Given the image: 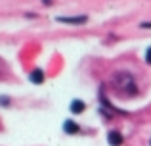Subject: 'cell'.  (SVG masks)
<instances>
[{
  "label": "cell",
  "mask_w": 151,
  "mask_h": 146,
  "mask_svg": "<svg viewBox=\"0 0 151 146\" xmlns=\"http://www.w3.org/2000/svg\"><path fill=\"white\" fill-rule=\"evenodd\" d=\"M142 27H147V29H151V21L149 23H142Z\"/></svg>",
  "instance_id": "9"
},
{
  "label": "cell",
  "mask_w": 151,
  "mask_h": 146,
  "mask_svg": "<svg viewBox=\"0 0 151 146\" xmlns=\"http://www.w3.org/2000/svg\"><path fill=\"white\" fill-rule=\"evenodd\" d=\"M107 140L111 146H121L122 144V135L119 131H109L107 133Z\"/></svg>",
  "instance_id": "3"
},
{
  "label": "cell",
  "mask_w": 151,
  "mask_h": 146,
  "mask_svg": "<svg viewBox=\"0 0 151 146\" xmlns=\"http://www.w3.org/2000/svg\"><path fill=\"white\" fill-rule=\"evenodd\" d=\"M59 23H71V25H82V23L88 21V17L86 15H73V17H58Z\"/></svg>",
  "instance_id": "2"
},
{
  "label": "cell",
  "mask_w": 151,
  "mask_h": 146,
  "mask_svg": "<svg viewBox=\"0 0 151 146\" xmlns=\"http://www.w3.org/2000/svg\"><path fill=\"white\" fill-rule=\"evenodd\" d=\"M42 2H44V4H52V0H42Z\"/></svg>",
  "instance_id": "10"
},
{
  "label": "cell",
  "mask_w": 151,
  "mask_h": 146,
  "mask_svg": "<svg viewBox=\"0 0 151 146\" xmlns=\"http://www.w3.org/2000/svg\"><path fill=\"white\" fill-rule=\"evenodd\" d=\"M63 131H65L67 135H75V133H78V125L75 123V121L67 119L65 123H63Z\"/></svg>",
  "instance_id": "4"
},
{
  "label": "cell",
  "mask_w": 151,
  "mask_h": 146,
  "mask_svg": "<svg viewBox=\"0 0 151 146\" xmlns=\"http://www.w3.org/2000/svg\"><path fill=\"white\" fill-rule=\"evenodd\" d=\"M145 62L151 65V48H147V54H145Z\"/></svg>",
  "instance_id": "7"
},
{
  "label": "cell",
  "mask_w": 151,
  "mask_h": 146,
  "mask_svg": "<svg viewBox=\"0 0 151 146\" xmlns=\"http://www.w3.org/2000/svg\"><path fill=\"white\" fill-rule=\"evenodd\" d=\"M86 108V104L82 100H73V104H71V112L73 113H82Z\"/></svg>",
  "instance_id": "5"
},
{
  "label": "cell",
  "mask_w": 151,
  "mask_h": 146,
  "mask_svg": "<svg viewBox=\"0 0 151 146\" xmlns=\"http://www.w3.org/2000/svg\"><path fill=\"white\" fill-rule=\"evenodd\" d=\"M113 83L119 90H124V92H130V94L136 92V85H134V79H132L130 73H124V71L117 73L115 79H113Z\"/></svg>",
  "instance_id": "1"
},
{
  "label": "cell",
  "mask_w": 151,
  "mask_h": 146,
  "mask_svg": "<svg viewBox=\"0 0 151 146\" xmlns=\"http://www.w3.org/2000/svg\"><path fill=\"white\" fill-rule=\"evenodd\" d=\"M31 81H33L35 85H40V83L44 81V73H42L40 69H35V71L31 73Z\"/></svg>",
  "instance_id": "6"
},
{
  "label": "cell",
  "mask_w": 151,
  "mask_h": 146,
  "mask_svg": "<svg viewBox=\"0 0 151 146\" xmlns=\"http://www.w3.org/2000/svg\"><path fill=\"white\" fill-rule=\"evenodd\" d=\"M0 104H4V106H8V104H10V100H8V98H0Z\"/></svg>",
  "instance_id": "8"
}]
</instances>
